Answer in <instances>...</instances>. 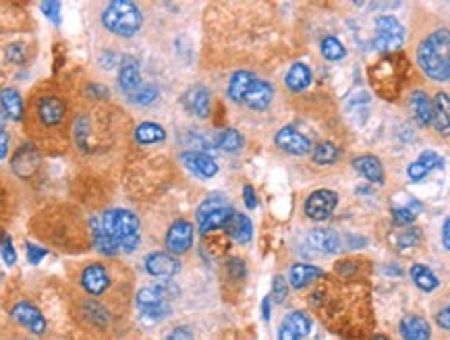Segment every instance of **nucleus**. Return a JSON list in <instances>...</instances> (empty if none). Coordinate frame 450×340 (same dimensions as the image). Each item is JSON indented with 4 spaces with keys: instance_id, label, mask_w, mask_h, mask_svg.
I'll return each mask as SVG.
<instances>
[{
    "instance_id": "f257e3e1",
    "label": "nucleus",
    "mask_w": 450,
    "mask_h": 340,
    "mask_svg": "<svg viewBox=\"0 0 450 340\" xmlns=\"http://www.w3.org/2000/svg\"><path fill=\"white\" fill-rule=\"evenodd\" d=\"M417 63L434 81L450 79V30H436L417 48Z\"/></svg>"
},
{
    "instance_id": "f03ea898",
    "label": "nucleus",
    "mask_w": 450,
    "mask_h": 340,
    "mask_svg": "<svg viewBox=\"0 0 450 340\" xmlns=\"http://www.w3.org/2000/svg\"><path fill=\"white\" fill-rule=\"evenodd\" d=\"M104 230L119 243L121 254H131L139 245V218L129 210H108L102 216Z\"/></svg>"
},
{
    "instance_id": "7ed1b4c3",
    "label": "nucleus",
    "mask_w": 450,
    "mask_h": 340,
    "mask_svg": "<svg viewBox=\"0 0 450 340\" xmlns=\"http://www.w3.org/2000/svg\"><path fill=\"white\" fill-rule=\"evenodd\" d=\"M102 23L108 32L117 34V36H135L141 30L143 23V15L137 8L135 2L131 0H115L106 6V11L102 13Z\"/></svg>"
},
{
    "instance_id": "20e7f679",
    "label": "nucleus",
    "mask_w": 450,
    "mask_h": 340,
    "mask_svg": "<svg viewBox=\"0 0 450 340\" xmlns=\"http://www.w3.org/2000/svg\"><path fill=\"white\" fill-rule=\"evenodd\" d=\"M378 36H375V48L378 50H399L405 42V30L394 17H378L375 19Z\"/></svg>"
},
{
    "instance_id": "39448f33",
    "label": "nucleus",
    "mask_w": 450,
    "mask_h": 340,
    "mask_svg": "<svg viewBox=\"0 0 450 340\" xmlns=\"http://www.w3.org/2000/svg\"><path fill=\"white\" fill-rule=\"evenodd\" d=\"M338 204V195L330 189H320V191H314L307 202H305V214L307 218L311 220H326L332 216L334 208Z\"/></svg>"
},
{
    "instance_id": "423d86ee",
    "label": "nucleus",
    "mask_w": 450,
    "mask_h": 340,
    "mask_svg": "<svg viewBox=\"0 0 450 340\" xmlns=\"http://www.w3.org/2000/svg\"><path fill=\"white\" fill-rule=\"evenodd\" d=\"M65 102L56 96H41L36 102V117L44 127H58L65 121Z\"/></svg>"
},
{
    "instance_id": "0eeeda50",
    "label": "nucleus",
    "mask_w": 450,
    "mask_h": 340,
    "mask_svg": "<svg viewBox=\"0 0 450 340\" xmlns=\"http://www.w3.org/2000/svg\"><path fill=\"white\" fill-rule=\"evenodd\" d=\"M193 245V226L187 220H176L166 233V247L174 255L187 254Z\"/></svg>"
},
{
    "instance_id": "6e6552de",
    "label": "nucleus",
    "mask_w": 450,
    "mask_h": 340,
    "mask_svg": "<svg viewBox=\"0 0 450 340\" xmlns=\"http://www.w3.org/2000/svg\"><path fill=\"white\" fill-rule=\"evenodd\" d=\"M274 143H276L283 152L292 154V156H305V154H309V150H311V141H309L303 133H299L297 129L292 127L281 129V131L276 133V137H274Z\"/></svg>"
},
{
    "instance_id": "1a4fd4ad",
    "label": "nucleus",
    "mask_w": 450,
    "mask_h": 340,
    "mask_svg": "<svg viewBox=\"0 0 450 340\" xmlns=\"http://www.w3.org/2000/svg\"><path fill=\"white\" fill-rule=\"evenodd\" d=\"M11 315H13L21 326H25L30 332H34V334H44V332H46V318L41 315V311L36 305H32V303H27V301L17 303V305L13 307Z\"/></svg>"
},
{
    "instance_id": "9d476101",
    "label": "nucleus",
    "mask_w": 450,
    "mask_h": 340,
    "mask_svg": "<svg viewBox=\"0 0 450 340\" xmlns=\"http://www.w3.org/2000/svg\"><path fill=\"white\" fill-rule=\"evenodd\" d=\"M146 266V272L156 276V278H172L179 274L181 270V263L174 255L162 254V251H156V254H150L143 261Z\"/></svg>"
},
{
    "instance_id": "9b49d317",
    "label": "nucleus",
    "mask_w": 450,
    "mask_h": 340,
    "mask_svg": "<svg viewBox=\"0 0 450 340\" xmlns=\"http://www.w3.org/2000/svg\"><path fill=\"white\" fill-rule=\"evenodd\" d=\"M82 285L89 295L98 297V295H102V293L108 291V287H110V274H108V270L104 266L91 263V266H87L83 270Z\"/></svg>"
},
{
    "instance_id": "f8f14e48",
    "label": "nucleus",
    "mask_w": 450,
    "mask_h": 340,
    "mask_svg": "<svg viewBox=\"0 0 450 340\" xmlns=\"http://www.w3.org/2000/svg\"><path fill=\"white\" fill-rule=\"evenodd\" d=\"M40 160V152H38L34 145L25 143V145H21V148L17 150V154H15V158H13V172H15L17 176H21V178H27V176H32V174L38 170Z\"/></svg>"
},
{
    "instance_id": "ddd939ff",
    "label": "nucleus",
    "mask_w": 450,
    "mask_h": 340,
    "mask_svg": "<svg viewBox=\"0 0 450 340\" xmlns=\"http://www.w3.org/2000/svg\"><path fill=\"white\" fill-rule=\"evenodd\" d=\"M181 162L200 178H212L218 172V164L214 158H210L204 152H185L181 156Z\"/></svg>"
},
{
    "instance_id": "4468645a",
    "label": "nucleus",
    "mask_w": 450,
    "mask_h": 340,
    "mask_svg": "<svg viewBox=\"0 0 450 340\" xmlns=\"http://www.w3.org/2000/svg\"><path fill=\"white\" fill-rule=\"evenodd\" d=\"M119 87L127 96L135 93L141 87V73H139V63L133 56H124L121 71H119Z\"/></svg>"
},
{
    "instance_id": "2eb2a0df",
    "label": "nucleus",
    "mask_w": 450,
    "mask_h": 340,
    "mask_svg": "<svg viewBox=\"0 0 450 340\" xmlns=\"http://www.w3.org/2000/svg\"><path fill=\"white\" fill-rule=\"evenodd\" d=\"M224 230L239 245H245L253 237V224H251V220L247 218L245 214L241 212H233V216L229 218V222L224 226Z\"/></svg>"
},
{
    "instance_id": "dca6fc26",
    "label": "nucleus",
    "mask_w": 450,
    "mask_h": 340,
    "mask_svg": "<svg viewBox=\"0 0 450 340\" xmlns=\"http://www.w3.org/2000/svg\"><path fill=\"white\" fill-rule=\"evenodd\" d=\"M409 104L413 117L417 119V123L421 127L434 125V102L430 100V96L425 91H413Z\"/></svg>"
},
{
    "instance_id": "f3484780",
    "label": "nucleus",
    "mask_w": 450,
    "mask_h": 340,
    "mask_svg": "<svg viewBox=\"0 0 450 340\" xmlns=\"http://www.w3.org/2000/svg\"><path fill=\"white\" fill-rule=\"evenodd\" d=\"M442 166V158L436 154V152H423L413 164H409V169H407V174H409V178L413 183H419L421 178H425L432 170L440 169Z\"/></svg>"
},
{
    "instance_id": "a211bd4d",
    "label": "nucleus",
    "mask_w": 450,
    "mask_h": 340,
    "mask_svg": "<svg viewBox=\"0 0 450 340\" xmlns=\"http://www.w3.org/2000/svg\"><path fill=\"white\" fill-rule=\"evenodd\" d=\"M185 106H187V110L193 112L195 117L205 119V117L210 115V108H212V96H210V91L205 89L204 85H198V87H193V89L187 91V96H185Z\"/></svg>"
},
{
    "instance_id": "6ab92c4d",
    "label": "nucleus",
    "mask_w": 450,
    "mask_h": 340,
    "mask_svg": "<svg viewBox=\"0 0 450 340\" xmlns=\"http://www.w3.org/2000/svg\"><path fill=\"white\" fill-rule=\"evenodd\" d=\"M272 98H274V87L268 84V81L257 79L255 85L251 87V91L247 93L243 104H245L247 108H251V110H266L270 106Z\"/></svg>"
},
{
    "instance_id": "aec40b11",
    "label": "nucleus",
    "mask_w": 450,
    "mask_h": 340,
    "mask_svg": "<svg viewBox=\"0 0 450 340\" xmlns=\"http://www.w3.org/2000/svg\"><path fill=\"white\" fill-rule=\"evenodd\" d=\"M399 330H401L403 340H430L432 336L430 324L419 315H405Z\"/></svg>"
},
{
    "instance_id": "412c9836",
    "label": "nucleus",
    "mask_w": 450,
    "mask_h": 340,
    "mask_svg": "<svg viewBox=\"0 0 450 340\" xmlns=\"http://www.w3.org/2000/svg\"><path fill=\"white\" fill-rule=\"evenodd\" d=\"M255 75L249 71H237L231 81H229V98L237 104H243L247 98V93L251 91V87L255 85Z\"/></svg>"
},
{
    "instance_id": "4be33fe9",
    "label": "nucleus",
    "mask_w": 450,
    "mask_h": 340,
    "mask_svg": "<svg viewBox=\"0 0 450 340\" xmlns=\"http://www.w3.org/2000/svg\"><path fill=\"white\" fill-rule=\"evenodd\" d=\"M318 278H324V272L320 268L307 266V263H295L288 272V280H290L292 289H305L307 285H311Z\"/></svg>"
},
{
    "instance_id": "5701e85b",
    "label": "nucleus",
    "mask_w": 450,
    "mask_h": 340,
    "mask_svg": "<svg viewBox=\"0 0 450 340\" xmlns=\"http://www.w3.org/2000/svg\"><path fill=\"white\" fill-rule=\"evenodd\" d=\"M307 241L314 249L322 251V254H336L340 249V239L336 233L326 230V228H316L307 235Z\"/></svg>"
},
{
    "instance_id": "b1692460",
    "label": "nucleus",
    "mask_w": 450,
    "mask_h": 340,
    "mask_svg": "<svg viewBox=\"0 0 450 340\" xmlns=\"http://www.w3.org/2000/svg\"><path fill=\"white\" fill-rule=\"evenodd\" d=\"M434 127L440 135H450V96L444 91L434 98Z\"/></svg>"
},
{
    "instance_id": "393cba45",
    "label": "nucleus",
    "mask_w": 450,
    "mask_h": 340,
    "mask_svg": "<svg viewBox=\"0 0 450 340\" xmlns=\"http://www.w3.org/2000/svg\"><path fill=\"white\" fill-rule=\"evenodd\" d=\"M91 235H94V247L100 251L102 255H119L121 254V247L119 243L104 230L102 222L98 220H91Z\"/></svg>"
},
{
    "instance_id": "a878e982",
    "label": "nucleus",
    "mask_w": 450,
    "mask_h": 340,
    "mask_svg": "<svg viewBox=\"0 0 450 340\" xmlns=\"http://www.w3.org/2000/svg\"><path fill=\"white\" fill-rule=\"evenodd\" d=\"M353 166L359 170L369 183H375V185L384 183V169H382V162L375 156H359V158L353 160Z\"/></svg>"
},
{
    "instance_id": "bb28decb",
    "label": "nucleus",
    "mask_w": 450,
    "mask_h": 340,
    "mask_svg": "<svg viewBox=\"0 0 450 340\" xmlns=\"http://www.w3.org/2000/svg\"><path fill=\"white\" fill-rule=\"evenodd\" d=\"M2 112L11 121H21L23 119V100L17 89H2Z\"/></svg>"
},
{
    "instance_id": "cd10ccee",
    "label": "nucleus",
    "mask_w": 450,
    "mask_h": 340,
    "mask_svg": "<svg viewBox=\"0 0 450 340\" xmlns=\"http://www.w3.org/2000/svg\"><path fill=\"white\" fill-rule=\"evenodd\" d=\"M285 84L290 91H303L305 87H309L311 84V71L307 65L303 63H295L287 73V79Z\"/></svg>"
},
{
    "instance_id": "c85d7f7f",
    "label": "nucleus",
    "mask_w": 450,
    "mask_h": 340,
    "mask_svg": "<svg viewBox=\"0 0 450 340\" xmlns=\"http://www.w3.org/2000/svg\"><path fill=\"white\" fill-rule=\"evenodd\" d=\"M411 278H413V282L417 285V289H421V291H425V293L436 291L438 285H440L438 276H436L428 266H421V263H415V266L411 268Z\"/></svg>"
},
{
    "instance_id": "c756f323",
    "label": "nucleus",
    "mask_w": 450,
    "mask_h": 340,
    "mask_svg": "<svg viewBox=\"0 0 450 340\" xmlns=\"http://www.w3.org/2000/svg\"><path fill=\"white\" fill-rule=\"evenodd\" d=\"M283 326L288 328L290 332H295L299 339L311 334V320H309L303 311H290L287 318H285Z\"/></svg>"
},
{
    "instance_id": "7c9ffc66",
    "label": "nucleus",
    "mask_w": 450,
    "mask_h": 340,
    "mask_svg": "<svg viewBox=\"0 0 450 340\" xmlns=\"http://www.w3.org/2000/svg\"><path fill=\"white\" fill-rule=\"evenodd\" d=\"M135 139L141 145H150V143H160L166 139V131L156 123H141L135 129Z\"/></svg>"
},
{
    "instance_id": "2f4dec72",
    "label": "nucleus",
    "mask_w": 450,
    "mask_h": 340,
    "mask_svg": "<svg viewBox=\"0 0 450 340\" xmlns=\"http://www.w3.org/2000/svg\"><path fill=\"white\" fill-rule=\"evenodd\" d=\"M243 135L237 131V129H222L218 135H216V145L220 148V150H224V152H229V154H233V152H239L241 148H243Z\"/></svg>"
},
{
    "instance_id": "473e14b6",
    "label": "nucleus",
    "mask_w": 450,
    "mask_h": 340,
    "mask_svg": "<svg viewBox=\"0 0 450 340\" xmlns=\"http://www.w3.org/2000/svg\"><path fill=\"white\" fill-rule=\"evenodd\" d=\"M233 208L229 206V208H222V210H218V212L210 214V216H205L204 220L200 222V230L207 235V233H212V230H218V228H224L226 226V222H229V218L233 216Z\"/></svg>"
},
{
    "instance_id": "72a5a7b5",
    "label": "nucleus",
    "mask_w": 450,
    "mask_h": 340,
    "mask_svg": "<svg viewBox=\"0 0 450 340\" xmlns=\"http://www.w3.org/2000/svg\"><path fill=\"white\" fill-rule=\"evenodd\" d=\"M164 303H166V299H164V295L156 287H148V289H141L137 293V305H139V309L158 307V305H164Z\"/></svg>"
},
{
    "instance_id": "f704fd0d",
    "label": "nucleus",
    "mask_w": 450,
    "mask_h": 340,
    "mask_svg": "<svg viewBox=\"0 0 450 340\" xmlns=\"http://www.w3.org/2000/svg\"><path fill=\"white\" fill-rule=\"evenodd\" d=\"M338 158V148L330 141H324L320 143L316 150H314V162L316 164H334Z\"/></svg>"
},
{
    "instance_id": "c9c22d12",
    "label": "nucleus",
    "mask_w": 450,
    "mask_h": 340,
    "mask_svg": "<svg viewBox=\"0 0 450 340\" xmlns=\"http://www.w3.org/2000/svg\"><path fill=\"white\" fill-rule=\"evenodd\" d=\"M322 54H324V58L326 60H340V58H345L347 56V50H345V46L338 42L334 36H328L322 40Z\"/></svg>"
},
{
    "instance_id": "e433bc0d",
    "label": "nucleus",
    "mask_w": 450,
    "mask_h": 340,
    "mask_svg": "<svg viewBox=\"0 0 450 340\" xmlns=\"http://www.w3.org/2000/svg\"><path fill=\"white\" fill-rule=\"evenodd\" d=\"M222 208H229V204H226V200L222 197V195H212V197H207L204 204L198 208V220L202 222L205 216H210V214L218 212V210H222Z\"/></svg>"
},
{
    "instance_id": "4c0bfd02",
    "label": "nucleus",
    "mask_w": 450,
    "mask_h": 340,
    "mask_svg": "<svg viewBox=\"0 0 450 340\" xmlns=\"http://www.w3.org/2000/svg\"><path fill=\"white\" fill-rule=\"evenodd\" d=\"M156 98H158V89H156L154 85H143V87H139L135 93L129 96V102L141 106V104H152Z\"/></svg>"
},
{
    "instance_id": "58836bf2",
    "label": "nucleus",
    "mask_w": 450,
    "mask_h": 340,
    "mask_svg": "<svg viewBox=\"0 0 450 340\" xmlns=\"http://www.w3.org/2000/svg\"><path fill=\"white\" fill-rule=\"evenodd\" d=\"M6 58H8L11 63H15V65L25 63V58H27L25 46H23V44H11V46H6Z\"/></svg>"
},
{
    "instance_id": "ea45409f",
    "label": "nucleus",
    "mask_w": 450,
    "mask_h": 340,
    "mask_svg": "<svg viewBox=\"0 0 450 340\" xmlns=\"http://www.w3.org/2000/svg\"><path fill=\"white\" fill-rule=\"evenodd\" d=\"M288 295V287L287 282H285V278L283 276H276L274 278V282H272V299L281 305Z\"/></svg>"
},
{
    "instance_id": "a19ab883",
    "label": "nucleus",
    "mask_w": 450,
    "mask_h": 340,
    "mask_svg": "<svg viewBox=\"0 0 450 340\" xmlns=\"http://www.w3.org/2000/svg\"><path fill=\"white\" fill-rule=\"evenodd\" d=\"M2 259H4L6 266H13L17 261V254H15L13 241H11V237L6 233L2 235Z\"/></svg>"
},
{
    "instance_id": "79ce46f5",
    "label": "nucleus",
    "mask_w": 450,
    "mask_h": 340,
    "mask_svg": "<svg viewBox=\"0 0 450 340\" xmlns=\"http://www.w3.org/2000/svg\"><path fill=\"white\" fill-rule=\"evenodd\" d=\"M417 212H413L411 208H394L392 210V218L397 224H411L415 220Z\"/></svg>"
},
{
    "instance_id": "37998d69",
    "label": "nucleus",
    "mask_w": 450,
    "mask_h": 340,
    "mask_svg": "<svg viewBox=\"0 0 450 340\" xmlns=\"http://www.w3.org/2000/svg\"><path fill=\"white\" fill-rule=\"evenodd\" d=\"M419 239H421V233H419L417 228H409L407 233H403V235L399 237V245H401V247H411V245H417Z\"/></svg>"
},
{
    "instance_id": "c03bdc74",
    "label": "nucleus",
    "mask_w": 450,
    "mask_h": 340,
    "mask_svg": "<svg viewBox=\"0 0 450 340\" xmlns=\"http://www.w3.org/2000/svg\"><path fill=\"white\" fill-rule=\"evenodd\" d=\"M41 11L48 19H52L54 23H60V4L58 2H44Z\"/></svg>"
},
{
    "instance_id": "a18cd8bd",
    "label": "nucleus",
    "mask_w": 450,
    "mask_h": 340,
    "mask_svg": "<svg viewBox=\"0 0 450 340\" xmlns=\"http://www.w3.org/2000/svg\"><path fill=\"white\" fill-rule=\"evenodd\" d=\"M25 251H27V259H30L32 263H38L40 259H44V257L48 255V249H44L40 245H34V243H27V245H25Z\"/></svg>"
},
{
    "instance_id": "49530a36",
    "label": "nucleus",
    "mask_w": 450,
    "mask_h": 340,
    "mask_svg": "<svg viewBox=\"0 0 450 340\" xmlns=\"http://www.w3.org/2000/svg\"><path fill=\"white\" fill-rule=\"evenodd\" d=\"M229 274L235 278V280H241V278H245V263L241 261V259H231L229 261Z\"/></svg>"
},
{
    "instance_id": "de8ad7c7",
    "label": "nucleus",
    "mask_w": 450,
    "mask_h": 340,
    "mask_svg": "<svg viewBox=\"0 0 450 340\" xmlns=\"http://www.w3.org/2000/svg\"><path fill=\"white\" fill-rule=\"evenodd\" d=\"M166 340H195V339H193V332H191L187 326H179V328H174V330L168 334V339Z\"/></svg>"
},
{
    "instance_id": "09e8293b",
    "label": "nucleus",
    "mask_w": 450,
    "mask_h": 340,
    "mask_svg": "<svg viewBox=\"0 0 450 340\" xmlns=\"http://www.w3.org/2000/svg\"><path fill=\"white\" fill-rule=\"evenodd\" d=\"M436 322H438V326H440L442 330H449L450 332V305L449 307H444L442 311H438Z\"/></svg>"
},
{
    "instance_id": "8fccbe9b",
    "label": "nucleus",
    "mask_w": 450,
    "mask_h": 340,
    "mask_svg": "<svg viewBox=\"0 0 450 340\" xmlns=\"http://www.w3.org/2000/svg\"><path fill=\"white\" fill-rule=\"evenodd\" d=\"M156 289H158V291L162 293L164 299L176 297V295H179V287H174L172 282H162V285H158Z\"/></svg>"
},
{
    "instance_id": "3c124183",
    "label": "nucleus",
    "mask_w": 450,
    "mask_h": 340,
    "mask_svg": "<svg viewBox=\"0 0 450 340\" xmlns=\"http://www.w3.org/2000/svg\"><path fill=\"white\" fill-rule=\"evenodd\" d=\"M243 197H245V204L249 210H253L255 206H257V200H255V191H253V187L251 185H245V189H243Z\"/></svg>"
},
{
    "instance_id": "603ef678",
    "label": "nucleus",
    "mask_w": 450,
    "mask_h": 340,
    "mask_svg": "<svg viewBox=\"0 0 450 340\" xmlns=\"http://www.w3.org/2000/svg\"><path fill=\"white\" fill-rule=\"evenodd\" d=\"M442 245L450 251V218L444 222V226H442Z\"/></svg>"
},
{
    "instance_id": "864d4df0",
    "label": "nucleus",
    "mask_w": 450,
    "mask_h": 340,
    "mask_svg": "<svg viewBox=\"0 0 450 340\" xmlns=\"http://www.w3.org/2000/svg\"><path fill=\"white\" fill-rule=\"evenodd\" d=\"M278 340H301V339H299L295 332H290L288 328L283 326V328H281V332H278Z\"/></svg>"
},
{
    "instance_id": "5fc2aeb1",
    "label": "nucleus",
    "mask_w": 450,
    "mask_h": 340,
    "mask_svg": "<svg viewBox=\"0 0 450 340\" xmlns=\"http://www.w3.org/2000/svg\"><path fill=\"white\" fill-rule=\"evenodd\" d=\"M0 135H2V158H6V152H8V133H6V129L2 127Z\"/></svg>"
},
{
    "instance_id": "6e6d98bb",
    "label": "nucleus",
    "mask_w": 450,
    "mask_h": 340,
    "mask_svg": "<svg viewBox=\"0 0 450 340\" xmlns=\"http://www.w3.org/2000/svg\"><path fill=\"white\" fill-rule=\"evenodd\" d=\"M262 315H264V320H270V299L268 297L262 301Z\"/></svg>"
},
{
    "instance_id": "4d7b16f0",
    "label": "nucleus",
    "mask_w": 450,
    "mask_h": 340,
    "mask_svg": "<svg viewBox=\"0 0 450 340\" xmlns=\"http://www.w3.org/2000/svg\"><path fill=\"white\" fill-rule=\"evenodd\" d=\"M371 340H388L386 336H375V339H371Z\"/></svg>"
}]
</instances>
